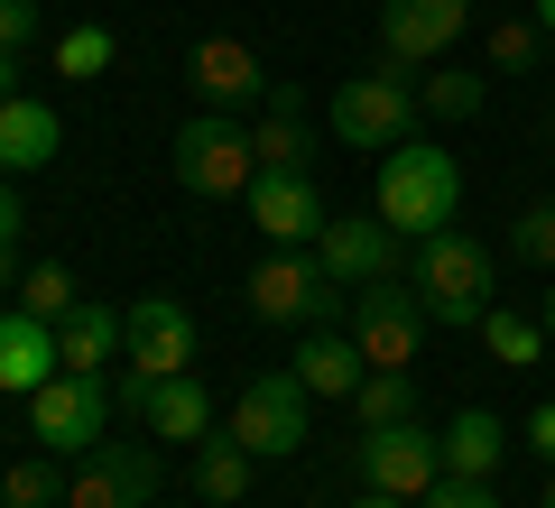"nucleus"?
Segmentation results:
<instances>
[{
	"label": "nucleus",
	"mask_w": 555,
	"mask_h": 508,
	"mask_svg": "<svg viewBox=\"0 0 555 508\" xmlns=\"http://www.w3.org/2000/svg\"><path fill=\"white\" fill-rule=\"evenodd\" d=\"M250 148H259V167H278V177L306 167V148H315V139H306V102L297 93H269V120L250 130Z\"/></svg>",
	"instance_id": "nucleus-23"
},
{
	"label": "nucleus",
	"mask_w": 555,
	"mask_h": 508,
	"mask_svg": "<svg viewBox=\"0 0 555 508\" xmlns=\"http://www.w3.org/2000/svg\"><path fill=\"white\" fill-rule=\"evenodd\" d=\"M112 56H120V47H112V28H65V38H56V75H65V83L112 75Z\"/></svg>",
	"instance_id": "nucleus-27"
},
{
	"label": "nucleus",
	"mask_w": 555,
	"mask_h": 508,
	"mask_svg": "<svg viewBox=\"0 0 555 508\" xmlns=\"http://www.w3.org/2000/svg\"><path fill=\"white\" fill-rule=\"evenodd\" d=\"M139 426H149V444H204V434H214V398H204V379H195V370L149 379Z\"/></svg>",
	"instance_id": "nucleus-16"
},
{
	"label": "nucleus",
	"mask_w": 555,
	"mask_h": 508,
	"mask_svg": "<svg viewBox=\"0 0 555 508\" xmlns=\"http://www.w3.org/2000/svg\"><path fill=\"white\" fill-rule=\"evenodd\" d=\"M20 305H28V314H47V324H56V314L75 305V277H65L56 259H38V269L20 277Z\"/></svg>",
	"instance_id": "nucleus-29"
},
{
	"label": "nucleus",
	"mask_w": 555,
	"mask_h": 508,
	"mask_svg": "<svg viewBox=\"0 0 555 508\" xmlns=\"http://www.w3.org/2000/svg\"><path fill=\"white\" fill-rule=\"evenodd\" d=\"M537 38H546V47H555V0H537Z\"/></svg>",
	"instance_id": "nucleus-38"
},
{
	"label": "nucleus",
	"mask_w": 555,
	"mask_h": 508,
	"mask_svg": "<svg viewBox=\"0 0 555 508\" xmlns=\"http://www.w3.org/2000/svg\"><path fill=\"white\" fill-rule=\"evenodd\" d=\"M0 287H20V240H0Z\"/></svg>",
	"instance_id": "nucleus-36"
},
{
	"label": "nucleus",
	"mask_w": 555,
	"mask_h": 508,
	"mask_svg": "<svg viewBox=\"0 0 555 508\" xmlns=\"http://www.w3.org/2000/svg\"><path fill=\"white\" fill-rule=\"evenodd\" d=\"M10 83H20V56H0V102H10Z\"/></svg>",
	"instance_id": "nucleus-39"
},
{
	"label": "nucleus",
	"mask_w": 555,
	"mask_h": 508,
	"mask_svg": "<svg viewBox=\"0 0 555 508\" xmlns=\"http://www.w3.org/2000/svg\"><path fill=\"white\" fill-rule=\"evenodd\" d=\"M398 250H408V240H398L379 213H334V222L315 232V269L334 277L343 296H352V287H379V277H398Z\"/></svg>",
	"instance_id": "nucleus-11"
},
{
	"label": "nucleus",
	"mask_w": 555,
	"mask_h": 508,
	"mask_svg": "<svg viewBox=\"0 0 555 508\" xmlns=\"http://www.w3.org/2000/svg\"><path fill=\"white\" fill-rule=\"evenodd\" d=\"M0 508H65V471H56V453H38V463H10V471H0Z\"/></svg>",
	"instance_id": "nucleus-26"
},
{
	"label": "nucleus",
	"mask_w": 555,
	"mask_h": 508,
	"mask_svg": "<svg viewBox=\"0 0 555 508\" xmlns=\"http://www.w3.org/2000/svg\"><path fill=\"white\" fill-rule=\"evenodd\" d=\"M120 333H130V370H195V314L177 305V296H139V305H120Z\"/></svg>",
	"instance_id": "nucleus-14"
},
{
	"label": "nucleus",
	"mask_w": 555,
	"mask_h": 508,
	"mask_svg": "<svg viewBox=\"0 0 555 508\" xmlns=\"http://www.w3.org/2000/svg\"><path fill=\"white\" fill-rule=\"evenodd\" d=\"M241 204H250V222H259V232L278 240V250H306V240H315L324 222H334V213H324V195H315V177H306V167H287V177H278V167H259V185H250Z\"/></svg>",
	"instance_id": "nucleus-13"
},
{
	"label": "nucleus",
	"mask_w": 555,
	"mask_h": 508,
	"mask_svg": "<svg viewBox=\"0 0 555 508\" xmlns=\"http://www.w3.org/2000/svg\"><path fill=\"white\" fill-rule=\"evenodd\" d=\"M334 139L343 148H398V139H416V83L398 75V65L352 75L334 93Z\"/></svg>",
	"instance_id": "nucleus-8"
},
{
	"label": "nucleus",
	"mask_w": 555,
	"mask_h": 508,
	"mask_svg": "<svg viewBox=\"0 0 555 508\" xmlns=\"http://www.w3.org/2000/svg\"><path fill=\"white\" fill-rule=\"evenodd\" d=\"M38 19H47L38 0H0V56H20V47L38 38Z\"/></svg>",
	"instance_id": "nucleus-31"
},
{
	"label": "nucleus",
	"mask_w": 555,
	"mask_h": 508,
	"mask_svg": "<svg viewBox=\"0 0 555 508\" xmlns=\"http://www.w3.org/2000/svg\"><path fill=\"white\" fill-rule=\"evenodd\" d=\"M416 508H500V499H491V481H436Z\"/></svg>",
	"instance_id": "nucleus-32"
},
{
	"label": "nucleus",
	"mask_w": 555,
	"mask_h": 508,
	"mask_svg": "<svg viewBox=\"0 0 555 508\" xmlns=\"http://www.w3.org/2000/svg\"><path fill=\"white\" fill-rule=\"evenodd\" d=\"M408 287L416 305H426V324H481V314L500 305V277H491V250H481L473 232H426L408 240Z\"/></svg>",
	"instance_id": "nucleus-2"
},
{
	"label": "nucleus",
	"mask_w": 555,
	"mask_h": 508,
	"mask_svg": "<svg viewBox=\"0 0 555 508\" xmlns=\"http://www.w3.org/2000/svg\"><path fill=\"white\" fill-rule=\"evenodd\" d=\"M56 370H65L56 324H47V314H28V305H10V314H0V389H10V398H38Z\"/></svg>",
	"instance_id": "nucleus-15"
},
{
	"label": "nucleus",
	"mask_w": 555,
	"mask_h": 508,
	"mask_svg": "<svg viewBox=\"0 0 555 508\" xmlns=\"http://www.w3.org/2000/svg\"><path fill=\"white\" fill-rule=\"evenodd\" d=\"M343 333L361 342V361H371V370H408L416 342H426V305H416L408 277H379V287H352Z\"/></svg>",
	"instance_id": "nucleus-7"
},
{
	"label": "nucleus",
	"mask_w": 555,
	"mask_h": 508,
	"mask_svg": "<svg viewBox=\"0 0 555 508\" xmlns=\"http://www.w3.org/2000/svg\"><path fill=\"white\" fill-rule=\"evenodd\" d=\"M287 370H297L315 398H352L361 379H371V361H361V342H352L343 324H315V333L297 342V361H287Z\"/></svg>",
	"instance_id": "nucleus-20"
},
{
	"label": "nucleus",
	"mask_w": 555,
	"mask_h": 508,
	"mask_svg": "<svg viewBox=\"0 0 555 508\" xmlns=\"http://www.w3.org/2000/svg\"><path fill=\"white\" fill-rule=\"evenodd\" d=\"M204 508H214V499H204Z\"/></svg>",
	"instance_id": "nucleus-43"
},
{
	"label": "nucleus",
	"mask_w": 555,
	"mask_h": 508,
	"mask_svg": "<svg viewBox=\"0 0 555 508\" xmlns=\"http://www.w3.org/2000/svg\"><path fill=\"white\" fill-rule=\"evenodd\" d=\"M473 333H481V352L500 370H537V352H546V314H518V305H491Z\"/></svg>",
	"instance_id": "nucleus-22"
},
{
	"label": "nucleus",
	"mask_w": 555,
	"mask_h": 508,
	"mask_svg": "<svg viewBox=\"0 0 555 508\" xmlns=\"http://www.w3.org/2000/svg\"><path fill=\"white\" fill-rule=\"evenodd\" d=\"M167 167H177V185L204 195V204H232V195L259 185V148H250V130H241V112H195L167 139Z\"/></svg>",
	"instance_id": "nucleus-3"
},
{
	"label": "nucleus",
	"mask_w": 555,
	"mask_h": 508,
	"mask_svg": "<svg viewBox=\"0 0 555 508\" xmlns=\"http://www.w3.org/2000/svg\"><path fill=\"white\" fill-rule=\"evenodd\" d=\"M371 213L389 222L398 240L454 232V213H463V167H454V148H436V139H398V148H379V195H371Z\"/></svg>",
	"instance_id": "nucleus-1"
},
{
	"label": "nucleus",
	"mask_w": 555,
	"mask_h": 508,
	"mask_svg": "<svg viewBox=\"0 0 555 508\" xmlns=\"http://www.w3.org/2000/svg\"><path fill=\"white\" fill-rule=\"evenodd\" d=\"M28 434H38L56 463H83V453L112 434V389L93 370H56L38 398H28Z\"/></svg>",
	"instance_id": "nucleus-6"
},
{
	"label": "nucleus",
	"mask_w": 555,
	"mask_h": 508,
	"mask_svg": "<svg viewBox=\"0 0 555 508\" xmlns=\"http://www.w3.org/2000/svg\"><path fill=\"white\" fill-rule=\"evenodd\" d=\"M167 490V463L149 444H93L65 481V508H158Z\"/></svg>",
	"instance_id": "nucleus-10"
},
{
	"label": "nucleus",
	"mask_w": 555,
	"mask_h": 508,
	"mask_svg": "<svg viewBox=\"0 0 555 508\" xmlns=\"http://www.w3.org/2000/svg\"><path fill=\"white\" fill-rule=\"evenodd\" d=\"M546 342H555V296H546Z\"/></svg>",
	"instance_id": "nucleus-40"
},
{
	"label": "nucleus",
	"mask_w": 555,
	"mask_h": 508,
	"mask_svg": "<svg viewBox=\"0 0 555 508\" xmlns=\"http://www.w3.org/2000/svg\"><path fill=\"white\" fill-rule=\"evenodd\" d=\"M352 416H361V434H371V426H408V416H416V379L408 370H371L352 389Z\"/></svg>",
	"instance_id": "nucleus-25"
},
{
	"label": "nucleus",
	"mask_w": 555,
	"mask_h": 508,
	"mask_svg": "<svg viewBox=\"0 0 555 508\" xmlns=\"http://www.w3.org/2000/svg\"><path fill=\"white\" fill-rule=\"evenodd\" d=\"M473 28V0H379V65H436Z\"/></svg>",
	"instance_id": "nucleus-12"
},
{
	"label": "nucleus",
	"mask_w": 555,
	"mask_h": 508,
	"mask_svg": "<svg viewBox=\"0 0 555 508\" xmlns=\"http://www.w3.org/2000/svg\"><path fill=\"white\" fill-rule=\"evenodd\" d=\"M509 250L528 259V269H555V204H528V213L509 222Z\"/></svg>",
	"instance_id": "nucleus-30"
},
{
	"label": "nucleus",
	"mask_w": 555,
	"mask_h": 508,
	"mask_svg": "<svg viewBox=\"0 0 555 508\" xmlns=\"http://www.w3.org/2000/svg\"><path fill=\"white\" fill-rule=\"evenodd\" d=\"M222 434H232L241 453H259V463H287V453H306V434H315V389H306L297 370H259L250 389L232 398Z\"/></svg>",
	"instance_id": "nucleus-4"
},
{
	"label": "nucleus",
	"mask_w": 555,
	"mask_h": 508,
	"mask_svg": "<svg viewBox=\"0 0 555 508\" xmlns=\"http://www.w3.org/2000/svg\"><path fill=\"white\" fill-rule=\"evenodd\" d=\"M250 471H259V453H241L232 434H222V444H204V453H195V499L241 508V499H250Z\"/></svg>",
	"instance_id": "nucleus-24"
},
{
	"label": "nucleus",
	"mask_w": 555,
	"mask_h": 508,
	"mask_svg": "<svg viewBox=\"0 0 555 508\" xmlns=\"http://www.w3.org/2000/svg\"><path fill=\"white\" fill-rule=\"evenodd\" d=\"M481 102H491V75H473V65H463V75H436V83H426V112H436V120H473Z\"/></svg>",
	"instance_id": "nucleus-28"
},
{
	"label": "nucleus",
	"mask_w": 555,
	"mask_h": 508,
	"mask_svg": "<svg viewBox=\"0 0 555 508\" xmlns=\"http://www.w3.org/2000/svg\"><path fill=\"white\" fill-rule=\"evenodd\" d=\"M546 130H555V120H546Z\"/></svg>",
	"instance_id": "nucleus-44"
},
{
	"label": "nucleus",
	"mask_w": 555,
	"mask_h": 508,
	"mask_svg": "<svg viewBox=\"0 0 555 508\" xmlns=\"http://www.w3.org/2000/svg\"><path fill=\"white\" fill-rule=\"evenodd\" d=\"M241 296H250L259 324H297V333L343 324V314H352V296H343L334 277L315 269V250H269L250 277H241Z\"/></svg>",
	"instance_id": "nucleus-5"
},
{
	"label": "nucleus",
	"mask_w": 555,
	"mask_h": 508,
	"mask_svg": "<svg viewBox=\"0 0 555 508\" xmlns=\"http://www.w3.org/2000/svg\"><path fill=\"white\" fill-rule=\"evenodd\" d=\"M352 463H361V490H389V499H426V490L444 481V434H426L408 416V426H371L352 444Z\"/></svg>",
	"instance_id": "nucleus-9"
},
{
	"label": "nucleus",
	"mask_w": 555,
	"mask_h": 508,
	"mask_svg": "<svg viewBox=\"0 0 555 508\" xmlns=\"http://www.w3.org/2000/svg\"><path fill=\"white\" fill-rule=\"evenodd\" d=\"M56 352H65V370H112L120 352H130V333H120V305H93V296H75V305L56 314Z\"/></svg>",
	"instance_id": "nucleus-18"
},
{
	"label": "nucleus",
	"mask_w": 555,
	"mask_h": 508,
	"mask_svg": "<svg viewBox=\"0 0 555 508\" xmlns=\"http://www.w3.org/2000/svg\"><path fill=\"white\" fill-rule=\"evenodd\" d=\"M528 444H537V453H546V463H555V398H546V407L528 416Z\"/></svg>",
	"instance_id": "nucleus-34"
},
{
	"label": "nucleus",
	"mask_w": 555,
	"mask_h": 508,
	"mask_svg": "<svg viewBox=\"0 0 555 508\" xmlns=\"http://www.w3.org/2000/svg\"><path fill=\"white\" fill-rule=\"evenodd\" d=\"M546 508H555V463H546Z\"/></svg>",
	"instance_id": "nucleus-41"
},
{
	"label": "nucleus",
	"mask_w": 555,
	"mask_h": 508,
	"mask_svg": "<svg viewBox=\"0 0 555 508\" xmlns=\"http://www.w3.org/2000/svg\"><path fill=\"white\" fill-rule=\"evenodd\" d=\"M537 56V28L518 19V28H491V65H528Z\"/></svg>",
	"instance_id": "nucleus-33"
},
{
	"label": "nucleus",
	"mask_w": 555,
	"mask_h": 508,
	"mask_svg": "<svg viewBox=\"0 0 555 508\" xmlns=\"http://www.w3.org/2000/svg\"><path fill=\"white\" fill-rule=\"evenodd\" d=\"M56 148H65V120L47 112V102H28V93L0 102V167H10V177H38V167H56Z\"/></svg>",
	"instance_id": "nucleus-19"
},
{
	"label": "nucleus",
	"mask_w": 555,
	"mask_h": 508,
	"mask_svg": "<svg viewBox=\"0 0 555 508\" xmlns=\"http://www.w3.org/2000/svg\"><path fill=\"white\" fill-rule=\"evenodd\" d=\"M500 453H509V426H500L491 407H463L454 426H444V481H491Z\"/></svg>",
	"instance_id": "nucleus-21"
},
{
	"label": "nucleus",
	"mask_w": 555,
	"mask_h": 508,
	"mask_svg": "<svg viewBox=\"0 0 555 508\" xmlns=\"http://www.w3.org/2000/svg\"><path fill=\"white\" fill-rule=\"evenodd\" d=\"M352 508H416V499H389V490H361Z\"/></svg>",
	"instance_id": "nucleus-37"
},
{
	"label": "nucleus",
	"mask_w": 555,
	"mask_h": 508,
	"mask_svg": "<svg viewBox=\"0 0 555 508\" xmlns=\"http://www.w3.org/2000/svg\"><path fill=\"white\" fill-rule=\"evenodd\" d=\"M0 240H20V185H0Z\"/></svg>",
	"instance_id": "nucleus-35"
},
{
	"label": "nucleus",
	"mask_w": 555,
	"mask_h": 508,
	"mask_svg": "<svg viewBox=\"0 0 555 508\" xmlns=\"http://www.w3.org/2000/svg\"><path fill=\"white\" fill-rule=\"evenodd\" d=\"M185 75H195V93L214 102V112H241V102H259V93H269V75H259V56H250L241 38H195Z\"/></svg>",
	"instance_id": "nucleus-17"
},
{
	"label": "nucleus",
	"mask_w": 555,
	"mask_h": 508,
	"mask_svg": "<svg viewBox=\"0 0 555 508\" xmlns=\"http://www.w3.org/2000/svg\"><path fill=\"white\" fill-rule=\"evenodd\" d=\"M0 471H10V463H0Z\"/></svg>",
	"instance_id": "nucleus-42"
}]
</instances>
